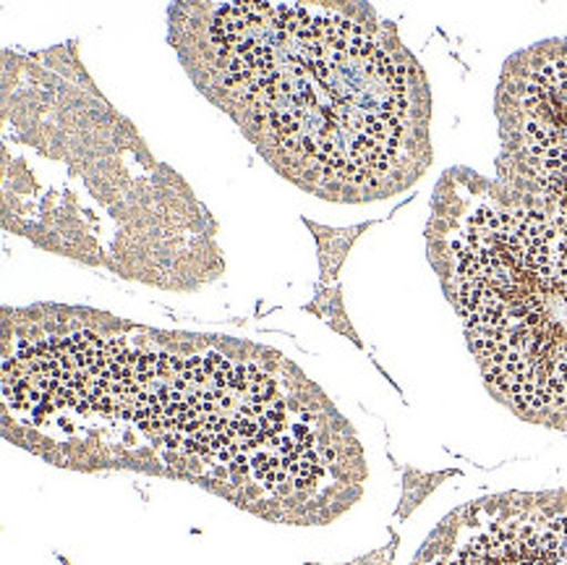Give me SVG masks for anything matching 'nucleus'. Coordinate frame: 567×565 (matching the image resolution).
Wrapping results in <instances>:
<instances>
[{
    "label": "nucleus",
    "mask_w": 567,
    "mask_h": 565,
    "mask_svg": "<svg viewBox=\"0 0 567 565\" xmlns=\"http://www.w3.org/2000/svg\"><path fill=\"white\" fill-rule=\"evenodd\" d=\"M518 134L530 176L567 220V55L547 58L523 79Z\"/></svg>",
    "instance_id": "39448f33"
},
{
    "label": "nucleus",
    "mask_w": 567,
    "mask_h": 565,
    "mask_svg": "<svg viewBox=\"0 0 567 565\" xmlns=\"http://www.w3.org/2000/svg\"><path fill=\"white\" fill-rule=\"evenodd\" d=\"M453 294L494 393L567 427V226L528 207L474 209L453 238Z\"/></svg>",
    "instance_id": "7ed1b4c3"
},
{
    "label": "nucleus",
    "mask_w": 567,
    "mask_h": 565,
    "mask_svg": "<svg viewBox=\"0 0 567 565\" xmlns=\"http://www.w3.org/2000/svg\"><path fill=\"white\" fill-rule=\"evenodd\" d=\"M413 565H567V492H511L471 503Z\"/></svg>",
    "instance_id": "20e7f679"
},
{
    "label": "nucleus",
    "mask_w": 567,
    "mask_h": 565,
    "mask_svg": "<svg viewBox=\"0 0 567 565\" xmlns=\"http://www.w3.org/2000/svg\"><path fill=\"white\" fill-rule=\"evenodd\" d=\"M55 466L192 482L254 516L322 526L367 480L348 419L280 351L86 309L48 390Z\"/></svg>",
    "instance_id": "f257e3e1"
},
{
    "label": "nucleus",
    "mask_w": 567,
    "mask_h": 565,
    "mask_svg": "<svg viewBox=\"0 0 567 565\" xmlns=\"http://www.w3.org/2000/svg\"><path fill=\"white\" fill-rule=\"evenodd\" d=\"M171 42L282 178L330 202L392 194L416 103L403 53L351 3H178Z\"/></svg>",
    "instance_id": "f03ea898"
}]
</instances>
